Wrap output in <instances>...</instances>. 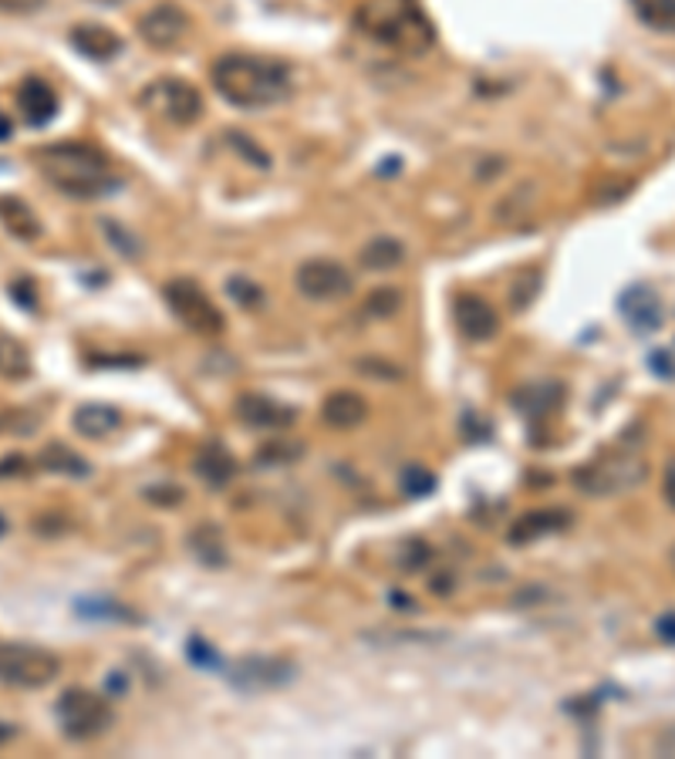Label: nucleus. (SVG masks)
<instances>
[{"label":"nucleus","mask_w":675,"mask_h":759,"mask_svg":"<svg viewBox=\"0 0 675 759\" xmlns=\"http://www.w3.org/2000/svg\"><path fill=\"white\" fill-rule=\"evenodd\" d=\"M210 82L217 95L236 108H267L284 102L294 89L291 68L277 58H260V55H244L233 51L213 61Z\"/></svg>","instance_id":"obj_1"},{"label":"nucleus","mask_w":675,"mask_h":759,"mask_svg":"<svg viewBox=\"0 0 675 759\" xmlns=\"http://www.w3.org/2000/svg\"><path fill=\"white\" fill-rule=\"evenodd\" d=\"M37 170L45 179L74 199H95L118 189V179L108 170V159L85 142H61L37 152Z\"/></svg>","instance_id":"obj_2"},{"label":"nucleus","mask_w":675,"mask_h":759,"mask_svg":"<svg viewBox=\"0 0 675 759\" xmlns=\"http://www.w3.org/2000/svg\"><path fill=\"white\" fill-rule=\"evenodd\" d=\"M354 17L375 42L403 55H426L435 42V31L422 14L419 0H365Z\"/></svg>","instance_id":"obj_3"},{"label":"nucleus","mask_w":675,"mask_h":759,"mask_svg":"<svg viewBox=\"0 0 675 759\" xmlns=\"http://www.w3.org/2000/svg\"><path fill=\"white\" fill-rule=\"evenodd\" d=\"M139 105L149 115L163 118V122L179 126V129L200 122L203 108H207L200 89H196L193 82H186V78H155V82H149L139 92Z\"/></svg>","instance_id":"obj_4"},{"label":"nucleus","mask_w":675,"mask_h":759,"mask_svg":"<svg viewBox=\"0 0 675 759\" xmlns=\"http://www.w3.org/2000/svg\"><path fill=\"white\" fill-rule=\"evenodd\" d=\"M649 479V463L635 453H612V456H598L594 463H587L584 469L574 472V483L581 493L587 497H615L625 490L642 487Z\"/></svg>","instance_id":"obj_5"},{"label":"nucleus","mask_w":675,"mask_h":759,"mask_svg":"<svg viewBox=\"0 0 675 759\" xmlns=\"http://www.w3.org/2000/svg\"><path fill=\"white\" fill-rule=\"evenodd\" d=\"M55 712H58V723H61L65 736L74 739V743L98 739V736L108 733L112 723H115L112 702L102 699V696L92 692V689H68V692L58 699Z\"/></svg>","instance_id":"obj_6"},{"label":"nucleus","mask_w":675,"mask_h":759,"mask_svg":"<svg viewBox=\"0 0 675 759\" xmlns=\"http://www.w3.org/2000/svg\"><path fill=\"white\" fill-rule=\"evenodd\" d=\"M61 662L37 645L24 642H0V682L14 689H45L55 682Z\"/></svg>","instance_id":"obj_7"},{"label":"nucleus","mask_w":675,"mask_h":759,"mask_svg":"<svg viewBox=\"0 0 675 759\" xmlns=\"http://www.w3.org/2000/svg\"><path fill=\"white\" fill-rule=\"evenodd\" d=\"M163 294H166L170 311L189 331H196V335H220L223 331V311L213 304V297L200 284L189 281V277L170 281Z\"/></svg>","instance_id":"obj_8"},{"label":"nucleus","mask_w":675,"mask_h":759,"mask_svg":"<svg viewBox=\"0 0 675 759\" xmlns=\"http://www.w3.org/2000/svg\"><path fill=\"white\" fill-rule=\"evenodd\" d=\"M294 284H298L301 297H307V301H341V297H351V291H354V273L338 260L317 257V260H307L298 267Z\"/></svg>","instance_id":"obj_9"},{"label":"nucleus","mask_w":675,"mask_h":759,"mask_svg":"<svg viewBox=\"0 0 675 759\" xmlns=\"http://www.w3.org/2000/svg\"><path fill=\"white\" fill-rule=\"evenodd\" d=\"M193 31V21L189 14L179 8V4H170V0H163V4L149 8L142 17H139V37L155 48V51H170V48H179L186 37Z\"/></svg>","instance_id":"obj_10"},{"label":"nucleus","mask_w":675,"mask_h":759,"mask_svg":"<svg viewBox=\"0 0 675 759\" xmlns=\"http://www.w3.org/2000/svg\"><path fill=\"white\" fill-rule=\"evenodd\" d=\"M453 317H456V328L469 341H490L500 331L497 307L487 297H480V294H459L453 301Z\"/></svg>","instance_id":"obj_11"},{"label":"nucleus","mask_w":675,"mask_h":759,"mask_svg":"<svg viewBox=\"0 0 675 759\" xmlns=\"http://www.w3.org/2000/svg\"><path fill=\"white\" fill-rule=\"evenodd\" d=\"M18 108H21L24 122L31 129H45V126L55 122L61 102H58V92L45 82V78L31 74V78H24L21 89H18Z\"/></svg>","instance_id":"obj_12"},{"label":"nucleus","mask_w":675,"mask_h":759,"mask_svg":"<svg viewBox=\"0 0 675 759\" xmlns=\"http://www.w3.org/2000/svg\"><path fill=\"white\" fill-rule=\"evenodd\" d=\"M233 412L251 429H288L294 422V409H288L284 402H274L267 395H257V392H244L236 398Z\"/></svg>","instance_id":"obj_13"},{"label":"nucleus","mask_w":675,"mask_h":759,"mask_svg":"<svg viewBox=\"0 0 675 759\" xmlns=\"http://www.w3.org/2000/svg\"><path fill=\"white\" fill-rule=\"evenodd\" d=\"M68 42H71V48L78 55L89 58V61H112V58L123 55V37H118L105 24H89V21L85 24H74L68 31Z\"/></svg>","instance_id":"obj_14"},{"label":"nucleus","mask_w":675,"mask_h":759,"mask_svg":"<svg viewBox=\"0 0 675 759\" xmlns=\"http://www.w3.org/2000/svg\"><path fill=\"white\" fill-rule=\"evenodd\" d=\"M226 678L241 689H274L291 678V665L277 658H244L226 668Z\"/></svg>","instance_id":"obj_15"},{"label":"nucleus","mask_w":675,"mask_h":759,"mask_svg":"<svg viewBox=\"0 0 675 759\" xmlns=\"http://www.w3.org/2000/svg\"><path fill=\"white\" fill-rule=\"evenodd\" d=\"M621 314H625V322L631 325V331H639V335H652L659 331L662 325V301L655 297L652 288L639 284V288H628L618 301Z\"/></svg>","instance_id":"obj_16"},{"label":"nucleus","mask_w":675,"mask_h":759,"mask_svg":"<svg viewBox=\"0 0 675 759\" xmlns=\"http://www.w3.org/2000/svg\"><path fill=\"white\" fill-rule=\"evenodd\" d=\"M369 416V402L359 395V392H331L325 398V406H322V419L331 425V429H359Z\"/></svg>","instance_id":"obj_17"},{"label":"nucleus","mask_w":675,"mask_h":759,"mask_svg":"<svg viewBox=\"0 0 675 759\" xmlns=\"http://www.w3.org/2000/svg\"><path fill=\"white\" fill-rule=\"evenodd\" d=\"M571 527L568 510H534L510 527V544H534L544 534H558Z\"/></svg>","instance_id":"obj_18"},{"label":"nucleus","mask_w":675,"mask_h":759,"mask_svg":"<svg viewBox=\"0 0 675 759\" xmlns=\"http://www.w3.org/2000/svg\"><path fill=\"white\" fill-rule=\"evenodd\" d=\"M0 226H4L21 244H34L42 236V220L18 196H0Z\"/></svg>","instance_id":"obj_19"},{"label":"nucleus","mask_w":675,"mask_h":759,"mask_svg":"<svg viewBox=\"0 0 675 759\" xmlns=\"http://www.w3.org/2000/svg\"><path fill=\"white\" fill-rule=\"evenodd\" d=\"M118 425H123V412L105 406V402H85V406H78L71 416V429L85 439H105Z\"/></svg>","instance_id":"obj_20"},{"label":"nucleus","mask_w":675,"mask_h":759,"mask_svg":"<svg viewBox=\"0 0 675 759\" xmlns=\"http://www.w3.org/2000/svg\"><path fill=\"white\" fill-rule=\"evenodd\" d=\"M403 260H406V244H403V240H395V236H375L359 254V264L365 270H375V273L403 267Z\"/></svg>","instance_id":"obj_21"},{"label":"nucleus","mask_w":675,"mask_h":759,"mask_svg":"<svg viewBox=\"0 0 675 759\" xmlns=\"http://www.w3.org/2000/svg\"><path fill=\"white\" fill-rule=\"evenodd\" d=\"M34 372L31 365V351L11 338V335H0V378H8V382H21Z\"/></svg>","instance_id":"obj_22"},{"label":"nucleus","mask_w":675,"mask_h":759,"mask_svg":"<svg viewBox=\"0 0 675 759\" xmlns=\"http://www.w3.org/2000/svg\"><path fill=\"white\" fill-rule=\"evenodd\" d=\"M196 472H200V476L207 479V483L223 487L226 479L236 472V463H233V456H230L220 443H210V446H203L200 459H196Z\"/></svg>","instance_id":"obj_23"},{"label":"nucleus","mask_w":675,"mask_h":759,"mask_svg":"<svg viewBox=\"0 0 675 759\" xmlns=\"http://www.w3.org/2000/svg\"><path fill=\"white\" fill-rule=\"evenodd\" d=\"M517 402H524L521 409L527 412V416H550L554 409H558V402H561V385H554V382H537V385H531V388H524L521 395H517Z\"/></svg>","instance_id":"obj_24"},{"label":"nucleus","mask_w":675,"mask_h":759,"mask_svg":"<svg viewBox=\"0 0 675 759\" xmlns=\"http://www.w3.org/2000/svg\"><path fill=\"white\" fill-rule=\"evenodd\" d=\"M631 11L652 31H675V0H631Z\"/></svg>","instance_id":"obj_25"},{"label":"nucleus","mask_w":675,"mask_h":759,"mask_svg":"<svg viewBox=\"0 0 675 759\" xmlns=\"http://www.w3.org/2000/svg\"><path fill=\"white\" fill-rule=\"evenodd\" d=\"M42 466L51 469V472H68V476H85L89 472V463L78 456L74 449L61 446V443H51L42 449Z\"/></svg>","instance_id":"obj_26"},{"label":"nucleus","mask_w":675,"mask_h":759,"mask_svg":"<svg viewBox=\"0 0 675 759\" xmlns=\"http://www.w3.org/2000/svg\"><path fill=\"white\" fill-rule=\"evenodd\" d=\"M102 230H105V236H108V244L123 254V257H139L142 254V244L139 240L126 230V226H118L115 220H102Z\"/></svg>","instance_id":"obj_27"},{"label":"nucleus","mask_w":675,"mask_h":759,"mask_svg":"<svg viewBox=\"0 0 675 759\" xmlns=\"http://www.w3.org/2000/svg\"><path fill=\"white\" fill-rule=\"evenodd\" d=\"M226 294L236 304H241V307H260L264 304V291L254 281H247V277H230V281H226Z\"/></svg>","instance_id":"obj_28"},{"label":"nucleus","mask_w":675,"mask_h":759,"mask_svg":"<svg viewBox=\"0 0 675 759\" xmlns=\"http://www.w3.org/2000/svg\"><path fill=\"white\" fill-rule=\"evenodd\" d=\"M403 490H406V497H429L435 490V476L422 466H409L403 472Z\"/></svg>","instance_id":"obj_29"},{"label":"nucleus","mask_w":675,"mask_h":759,"mask_svg":"<svg viewBox=\"0 0 675 759\" xmlns=\"http://www.w3.org/2000/svg\"><path fill=\"white\" fill-rule=\"evenodd\" d=\"M399 307H403V294L392 291V288L372 291V297H365V311L375 314V317H392Z\"/></svg>","instance_id":"obj_30"},{"label":"nucleus","mask_w":675,"mask_h":759,"mask_svg":"<svg viewBox=\"0 0 675 759\" xmlns=\"http://www.w3.org/2000/svg\"><path fill=\"white\" fill-rule=\"evenodd\" d=\"M649 365H652V372H655V375H662V378H675V354H672V351H652Z\"/></svg>","instance_id":"obj_31"},{"label":"nucleus","mask_w":675,"mask_h":759,"mask_svg":"<svg viewBox=\"0 0 675 759\" xmlns=\"http://www.w3.org/2000/svg\"><path fill=\"white\" fill-rule=\"evenodd\" d=\"M48 0H0V11L4 14H34L42 11Z\"/></svg>","instance_id":"obj_32"},{"label":"nucleus","mask_w":675,"mask_h":759,"mask_svg":"<svg viewBox=\"0 0 675 759\" xmlns=\"http://www.w3.org/2000/svg\"><path fill=\"white\" fill-rule=\"evenodd\" d=\"M662 497H665V503L675 510V463L665 469V476H662Z\"/></svg>","instance_id":"obj_33"},{"label":"nucleus","mask_w":675,"mask_h":759,"mask_svg":"<svg viewBox=\"0 0 675 759\" xmlns=\"http://www.w3.org/2000/svg\"><path fill=\"white\" fill-rule=\"evenodd\" d=\"M11 297H14L18 304H24V307H34V291H31V284H27V281L11 284Z\"/></svg>","instance_id":"obj_34"},{"label":"nucleus","mask_w":675,"mask_h":759,"mask_svg":"<svg viewBox=\"0 0 675 759\" xmlns=\"http://www.w3.org/2000/svg\"><path fill=\"white\" fill-rule=\"evenodd\" d=\"M27 469L24 456H4V463H0V476H21Z\"/></svg>","instance_id":"obj_35"},{"label":"nucleus","mask_w":675,"mask_h":759,"mask_svg":"<svg viewBox=\"0 0 675 759\" xmlns=\"http://www.w3.org/2000/svg\"><path fill=\"white\" fill-rule=\"evenodd\" d=\"M659 634H662V642L675 645V615H662L659 618Z\"/></svg>","instance_id":"obj_36"},{"label":"nucleus","mask_w":675,"mask_h":759,"mask_svg":"<svg viewBox=\"0 0 675 759\" xmlns=\"http://www.w3.org/2000/svg\"><path fill=\"white\" fill-rule=\"evenodd\" d=\"M14 136V126H11V118L4 115V112H0V142H8Z\"/></svg>","instance_id":"obj_37"},{"label":"nucleus","mask_w":675,"mask_h":759,"mask_svg":"<svg viewBox=\"0 0 675 759\" xmlns=\"http://www.w3.org/2000/svg\"><path fill=\"white\" fill-rule=\"evenodd\" d=\"M14 733H18L14 726H8V723H0V746H4V743H11V739H14Z\"/></svg>","instance_id":"obj_38"},{"label":"nucleus","mask_w":675,"mask_h":759,"mask_svg":"<svg viewBox=\"0 0 675 759\" xmlns=\"http://www.w3.org/2000/svg\"><path fill=\"white\" fill-rule=\"evenodd\" d=\"M98 4H123V0H98Z\"/></svg>","instance_id":"obj_39"},{"label":"nucleus","mask_w":675,"mask_h":759,"mask_svg":"<svg viewBox=\"0 0 675 759\" xmlns=\"http://www.w3.org/2000/svg\"><path fill=\"white\" fill-rule=\"evenodd\" d=\"M672 564H675V550H672Z\"/></svg>","instance_id":"obj_40"}]
</instances>
